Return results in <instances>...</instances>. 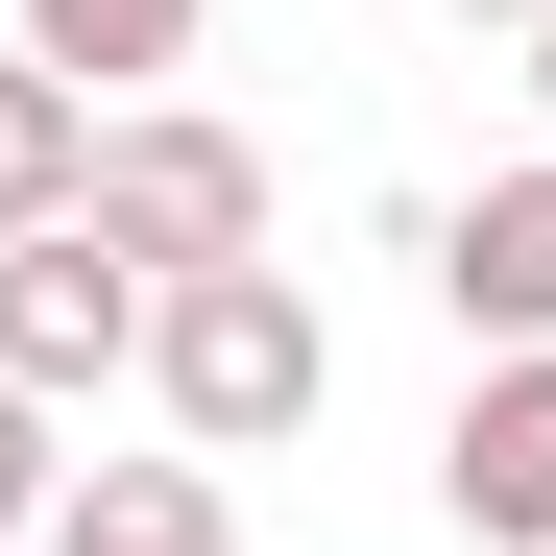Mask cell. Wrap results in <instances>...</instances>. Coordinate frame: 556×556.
I'll list each match as a JSON object with an SVG mask.
<instances>
[{
  "label": "cell",
  "mask_w": 556,
  "mask_h": 556,
  "mask_svg": "<svg viewBox=\"0 0 556 556\" xmlns=\"http://www.w3.org/2000/svg\"><path fill=\"white\" fill-rule=\"evenodd\" d=\"M146 388H169V435H194V459H266V435H315L339 339H315L291 266H169V291H146Z\"/></svg>",
  "instance_id": "obj_1"
},
{
  "label": "cell",
  "mask_w": 556,
  "mask_h": 556,
  "mask_svg": "<svg viewBox=\"0 0 556 556\" xmlns=\"http://www.w3.org/2000/svg\"><path fill=\"white\" fill-rule=\"evenodd\" d=\"M73 218H98L146 291H169V266H266V146H242V122H194V98H122Z\"/></svg>",
  "instance_id": "obj_2"
},
{
  "label": "cell",
  "mask_w": 556,
  "mask_h": 556,
  "mask_svg": "<svg viewBox=\"0 0 556 556\" xmlns=\"http://www.w3.org/2000/svg\"><path fill=\"white\" fill-rule=\"evenodd\" d=\"M122 363H146V266L98 242V218H25V242H0V388H122Z\"/></svg>",
  "instance_id": "obj_3"
},
{
  "label": "cell",
  "mask_w": 556,
  "mask_h": 556,
  "mask_svg": "<svg viewBox=\"0 0 556 556\" xmlns=\"http://www.w3.org/2000/svg\"><path fill=\"white\" fill-rule=\"evenodd\" d=\"M435 508L484 532V556H556V339L459 388V435H435Z\"/></svg>",
  "instance_id": "obj_4"
},
{
  "label": "cell",
  "mask_w": 556,
  "mask_h": 556,
  "mask_svg": "<svg viewBox=\"0 0 556 556\" xmlns=\"http://www.w3.org/2000/svg\"><path fill=\"white\" fill-rule=\"evenodd\" d=\"M435 291H459V339H484V363H532V339H556V146H532V169H484V194L435 218Z\"/></svg>",
  "instance_id": "obj_5"
},
{
  "label": "cell",
  "mask_w": 556,
  "mask_h": 556,
  "mask_svg": "<svg viewBox=\"0 0 556 556\" xmlns=\"http://www.w3.org/2000/svg\"><path fill=\"white\" fill-rule=\"evenodd\" d=\"M49 556H242L218 459H98V484H49Z\"/></svg>",
  "instance_id": "obj_6"
},
{
  "label": "cell",
  "mask_w": 556,
  "mask_h": 556,
  "mask_svg": "<svg viewBox=\"0 0 556 556\" xmlns=\"http://www.w3.org/2000/svg\"><path fill=\"white\" fill-rule=\"evenodd\" d=\"M194 25H218V0H25V73H73V98H98V122H122V98H146V73H169V49H194Z\"/></svg>",
  "instance_id": "obj_7"
},
{
  "label": "cell",
  "mask_w": 556,
  "mask_h": 556,
  "mask_svg": "<svg viewBox=\"0 0 556 556\" xmlns=\"http://www.w3.org/2000/svg\"><path fill=\"white\" fill-rule=\"evenodd\" d=\"M73 194H98V98L0 49V242H25V218H73Z\"/></svg>",
  "instance_id": "obj_8"
},
{
  "label": "cell",
  "mask_w": 556,
  "mask_h": 556,
  "mask_svg": "<svg viewBox=\"0 0 556 556\" xmlns=\"http://www.w3.org/2000/svg\"><path fill=\"white\" fill-rule=\"evenodd\" d=\"M49 484H73V459H49V388H0V532H49Z\"/></svg>",
  "instance_id": "obj_9"
},
{
  "label": "cell",
  "mask_w": 556,
  "mask_h": 556,
  "mask_svg": "<svg viewBox=\"0 0 556 556\" xmlns=\"http://www.w3.org/2000/svg\"><path fill=\"white\" fill-rule=\"evenodd\" d=\"M435 25H556V0H435Z\"/></svg>",
  "instance_id": "obj_10"
},
{
  "label": "cell",
  "mask_w": 556,
  "mask_h": 556,
  "mask_svg": "<svg viewBox=\"0 0 556 556\" xmlns=\"http://www.w3.org/2000/svg\"><path fill=\"white\" fill-rule=\"evenodd\" d=\"M532 98H556V25H532Z\"/></svg>",
  "instance_id": "obj_11"
}]
</instances>
